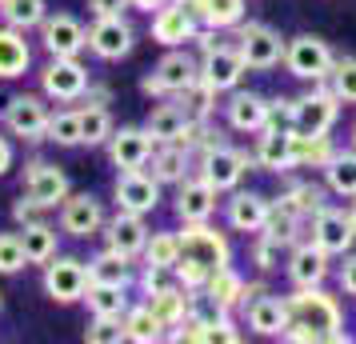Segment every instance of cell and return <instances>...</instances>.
Instances as JSON below:
<instances>
[{
  "instance_id": "39",
  "label": "cell",
  "mask_w": 356,
  "mask_h": 344,
  "mask_svg": "<svg viewBox=\"0 0 356 344\" xmlns=\"http://www.w3.org/2000/svg\"><path fill=\"white\" fill-rule=\"evenodd\" d=\"M120 252H113V248H104V252H97L92 261H88V284H120V288H129L132 284V272Z\"/></svg>"
},
{
  "instance_id": "10",
  "label": "cell",
  "mask_w": 356,
  "mask_h": 344,
  "mask_svg": "<svg viewBox=\"0 0 356 344\" xmlns=\"http://www.w3.org/2000/svg\"><path fill=\"white\" fill-rule=\"evenodd\" d=\"M308 220H312L308 240H316L328 256H344V252H353L356 224H353V213H348V208H340V204H324V208H316Z\"/></svg>"
},
{
  "instance_id": "56",
  "label": "cell",
  "mask_w": 356,
  "mask_h": 344,
  "mask_svg": "<svg viewBox=\"0 0 356 344\" xmlns=\"http://www.w3.org/2000/svg\"><path fill=\"white\" fill-rule=\"evenodd\" d=\"M348 145H353V148H356V120H353V136H348Z\"/></svg>"
},
{
  "instance_id": "32",
  "label": "cell",
  "mask_w": 356,
  "mask_h": 344,
  "mask_svg": "<svg viewBox=\"0 0 356 344\" xmlns=\"http://www.w3.org/2000/svg\"><path fill=\"white\" fill-rule=\"evenodd\" d=\"M188 8L196 13V20L204 24V28H216V33H225V28H236L244 20V0H184Z\"/></svg>"
},
{
  "instance_id": "14",
  "label": "cell",
  "mask_w": 356,
  "mask_h": 344,
  "mask_svg": "<svg viewBox=\"0 0 356 344\" xmlns=\"http://www.w3.org/2000/svg\"><path fill=\"white\" fill-rule=\"evenodd\" d=\"M225 120L232 132H244V136H257L264 124L276 120V104L260 92H248V88H232L225 100Z\"/></svg>"
},
{
  "instance_id": "20",
  "label": "cell",
  "mask_w": 356,
  "mask_h": 344,
  "mask_svg": "<svg viewBox=\"0 0 356 344\" xmlns=\"http://www.w3.org/2000/svg\"><path fill=\"white\" fill-rule=\"evenodd\" d=\"M100 236H104V248L120 252L124 261H140V252H145V245H148V224H145V216L140 213H124V208H116V213L104 220Z\"/></svg>"
},
{
  "instance_id": "51",
  "label": "cell",
  "mask_w": 356,
  "mask_h": 344,
  "mask_svg": "<svg viewBox=\"0 0 356 344\" xmlns=\"http://www.w3.org/2000/svg\"><path fill=\"white\" fill-rule=\"evenodd\" d=\"M40 213H44V204H36L29 193H20V200H13V220L17 224H33V220H40Z\"/></svg>"
},
{
  "instance_id": "54",
  "label": "cell",
  "mask_w": 356,
  "mask_h": 344,
  "mask_svg": "<svg viewBox=\"0 0 356 344\" xmlns=\"http://www.w3.org/2000/svg\"><path fill=\"white\" fill-rule=\"evenodd\" d=\"M164 4H168V0H129V8H136V13H148V17H152L156 8H164Z\"/></svg>"
},
{
  "instance_id": "47",
  "label": "cell",
  "mask_w": 356,
  "mask_h": 344,
  "mask_svg": "<svg viewBox=\"0 0 356 344\" xmlns=\"http://www.w3.org/2000/svg\"><path fill=\"white\" fill-rule=\"evenodd\" d=\"M20 268H29L20 232H0V277H17Z\"/></svg>"
},
{
  "instance_id": "49",
  "label": "cell",
  "mask_w": 356,
  "mask_h": 344,
  "mask_svg": "<svg viewBox=\"0 0 356 344\" xmlns=\"http://www.w3.org/2000/svg\"><path fill=\"white\" fill-rule=\"evenodd\" d=\"M280 256H284V245L273 240V236H264V232H257V240H252V264H257L260 272L280 268Z\"/></svg>"
},
{
  "instance_id": "29",
  "label": "cell",
  "mask_w": 356,
  "mask_h": 344,
  "mask_svg": "<svg viewBox=\"0 0 356 344\" xmlns=\"http://www.w3.org/2000/svg\"><path fill=\"white\" fill-rule=\"evenodd\" d=\"M193 164H196V156H193L184 145H177V140H164V145L152 148L148 172H152L161 184H172V188H177V184L184 181L188 172H193Z\"/></svg>"
},
{
  "instance_id": "9",
  "label": "cell",
  "mask_w": 356,
  "mask_h": 344,
  "mask_svg": "<svg viewBox=\"0 0 356 344\" xmlns=\"http://www.w3.org/2000/svg\"><path fill=\"white\" fill-rule=\"evenodd\" d=\"M180 256H193L209 272H216V268L232 264V245H228V236L212 220H196V224L180 229Z\"/></svg>"
},
{
  "instance_id": "53",
  "label": "cell",
  "mask_w": 356,
  "mask_h": 344,
  "mask_svg": "<svg viewBox=\"0 0 356 344\" xmlns=\"http://www.w3.org/2000/svg\"><path fill=\"white\" fill-rule=\"evenodd\" d=\"M13 168V145H8V136H0V177Z\"/></svg>"
},
{
  "instance_id": "52",
  "label": "cell",
  "mask_w": 356,
  "mask_h": 344,
  "mask_svg": "<svg viewBox=\"0 0 356 344\" xmlns=\"http://www.w3.org/2000/svg\"><path fill=\"white\" fill-rule=\"evenodd\" d=\"M124 8H129V0H88V13L92 17H116Z\"/></svg>"
},
{
  "instance_id": "57",
  "label": "cell",
  "mask_w": 356,
  "mask_h": 344,
  "mask_svg": "<svg viewBox=\"0 0 356 344\" xmlns=\"http://www.w3.org/2000/svg\"><path fill=\"white\" fill-rule=\"evenodd\" d=\"M0 309H4V300H0Z\"/></svg>"
},
{
  "instance_id": "27",
  "label": "cell",
  "mask_w": 356,
  "mask_h": 344,
  "mask_svg": "<svg viewBox=\"0 0 356 344\" xmlns=\"http://www.w3.org/2000/svg\"><path fill=\"white\" fill-rule=\"evenodd\" d=\"M252 293H260V284H244V277L232 268V264H225V268H216V272H209V284H204V300H209L212 309L220 312H232V309H244V300Z\"/></svg>"
},
{
  "instance_id": "28",
  "label": "cell",
  "mask_w": 356,
  "mask_h": 344,
  "mask_svg": "<svg viewBox=\"0 0 356 344\" xmlns=\"http://www.w3.org/2000/svg\"><path fill=\"white\" fill-rule=\"evenodd\" d=\"M196 296L200 293H188V288H180L177 280H168V284H161L156 293H148L145 300L152 304V312L161 316L164 332H172V328H180L184 320H188V312L196 309Z\"/></svg>"
},
{
  "instance_id": "31",
  "label": "cell",
  "mask_w": 356,
  "mask_h": 344,
  "mask_svg": "<svg viewBox=\"0 0 356 344\" xmlns=\"http://www.w3.org/2000/svg\"><path fill=\"white\" fill-rule=\"evenodd\" d=\"M188 108L180 104L177 97H164L152 113H148V120H145V129L152 132V140L156 145H164V140H180V132H184V124H188Z\"/></svg>"
},
{
  "instance_id": "12",
  "label": "cell",
  "mask_w": 356,
  "mask_h": 344,
  "mask_svg": "<svg viewBox=\"0 0 356 344\" xmlns=\"http://www.w3.org/2000/svg\"><path fill=\"white\" fill-rule=\"evenodd\" d=\"M200 28H204V24L196 20V13L184 0H168L164 8L152 13V40H156L161 49H184L188 40L200 36Z\"/></svg>"
},
{
  "instance_id": "48",
  "label": "cell",
  "mask_w": 356,
  "mask_h": 344,
  "mask_svg": "<svg viewBox=\"0 0 356 344\" xmlns=\"http://www.w3.org/2000/svg\"><path fill=\"white\" fill-rule=\"evenodd\" d=\"M172 280H177L180 288H188V293H204V284H209V268L193 256H180L177 268H172Z\"/></svg>"
},
{
  "instance_id": "18",
  "label": "cell",
  "mask_w": 356,
  "mask_h": 344,
  "mask_svg": "<svg viewBox=\"0 0 356 344\" xmlns=\"http://www.w3.org/2000/svg\"><path fill=\"white\" fill-rule=\"evenodd\" d=\"M36 33H40V44L49 56H81L88 49V28L72 13H49Z\"/></svg>"
},
{
  "instance_id": "24",
  "label": "cell",
  "mask_w": 356,
  "mask_h": 344,
  "mask_svg": "<svg viewBox=\"0 0 356 344\" xmlns=\"http://www.w3.org/2000/svg\"><path fill=\"white\" fill-rule=\"evenodd\" d=\"M257 168H264V172H292L296 164H292V124L284 120L280 124V116H276L273 124H264V129L257 132Z\"/></svg>"
},
{
  "instance_id": "22",
  "label": "cell",
  "mask_w": 356,
  "mask_h": 344,
  "mask_svg": "<svg viewBox=\"0 0 356 344\" xmlns=\"http://www.w3.org/2000/svg\"><path fill=\"white\" fill-rule=\"evenodd\" d=\"M284 272H289L292 288H316V284H324V280L332 277V256L316 240H296L289 252Z\"/></svg>"
},
{
  "instance_id": "46",
  "label": "cell",
  "mask_w": 356,
  "mask_h": 344,
  "mask_svg": "<svg viewBox=\"0 0 356 344\" xmlns=\"http://www.w3.org/2000/svg\"><path fill=\"white\" fill-rule=\"evenodd\" d=\"M88 344H124V316H92V325L84 328Z\"/></svg>"
},
{
  "instance_id": "36",
  "label": "cell",
  "mask_w": 356,
  "mask_h": 344,
  "mask_svg": "<svg viewBox=\"0 0 356 344\" xmlns=\"http://www.w3.org/2000/svg\"><path fill=\"white\" fill-rule=\"evenodd\" d=\"M113 132H116V124H113L108 104H100V100H81V145H88V148L108 145Z\"/></svg>"
},
{
  "instance_id": "16",
  "label": "cell",
  "mask_w": 356,
  "mask_h": 344,
  "mask_svg": "<svg viewBox=\"0 0 356 344\" xmlns=\"http://www.w3.org/2000/svg\"><path fill=\"white\" fill-rule=\"evenodd\" d=\"M161 188L164 184L148 172V168H129V172H120L113 184V200L116 208H124V213H140L148 216L156 204H161Z\"/></svg>"
},
{
  "instance_id": "2",
  "label": "cell",
  "mask_w": 356,
  "mask_h": 344,
  "mask_svg": "<svg viewBox=\"0 0 356 344\" xmlns=\"http://www.w3.org/2000/svg\"><path fill=\"white\" fill-rule=\"evenodd\" d=\"M289 312L296 325H305L316 332V341L328 344H348V332H344V309L332 293H324V284L316 288H296L289 296Z\"/></svg>"
},
{
  "instance_id": "3",
  "label": "cell",
  "mask_w": 356,
  "mask_h": 344,
  "mask_svg": "<svg viewBox=\"0 0 356 344\" xmlns=\"http://www.w3.org/2000/svg\"><path fill=\"white\" fill-rule=\"evenodd\" d=\"M332 65H337V52L316 33H300L284 44V68H289V76H296V81L321 84V81H328Z\"/></svg>"
},
{
  "instance_id": "19",
  "label": "cell",
  "mask_w": 356,
  "mask_h": 344,
  "mask_svg": "<svg viewBox=\"0 0 356 344\" xmlns=\"http://www.w3.org/2000/svg\"><path fill=\"white\" fill-rule=\"evenodd\" d=\"M104 148H108V161H113L116 172H129V168H148L156 140H152V132L145 124H124V129H116L108 136Z\"/></svg>"
},
{
  "instance_id": "44",
  "label": "cell",
  "mask_w": 356,
  "mask_h": 344,
  "mask_svg": "<svg viewBox=\"0 0 356 344\" xmlns=\"http://www.w3.org/2000/svg\"><path fill=\"white\" fill-rule=\"evenodd\" d=\"M44 140L60 148H76L81 145V108H60V113L49 116V129H44Z\"/></svg>"
},
{
  "instance_id": "58",
  "label": "cell",
  "mask_w": 356,
  "mask_h": 344,
  "mask_svg": "<svg viewBox=\"0 0 356 344\" xmlns=\"http://www.w3.org/2000/svg\"><path fill=\"white\" fill-rule=\"evenodd\" d=\"M0 4H4V0H0Z\"/></svg>"
},
{
  "instance_id": "8",
  "label": "cell",
  "mask_w": 356,
  "mask_h": 344,
  "mask_svg": "<svg viewBox=\"0 0 356 344\" xmlns=\"http://www.w3.org/2000/svg\"><path fill=\"white\" fill-rule=\"evenodd\" d=\"M44 296L52 304H81L84 293H88V261H76V256H52L44 264Z\"/></svg>"
},
{
  "instance_id": "42",
  "label": "cell",
  "mask_w": 356,
  "mask_h": 344,
  "mask_svg": "<svg viewBox=\"0 0 356 344\" xmlns=\"http://www.w3.org/2000/svg\"><path fill=\"white\" fill-rule=\"evenodd\" d=\"M284 204H289V208H296V213L305 216H312L316 213V208H324V204H328V184H316V181H292L289 188H284Z\"/></svg>"
},
{
  "instance_id": "41",
  "label": "cell",
  "mask_w": 356,
  "mask_h": 344,
  "mask_svg": "<svg viewBox=\"0 0 356 344\" xmlns=\"http://www.w3.org/2000/svg\"><path fill=\"white\" fill-rule=\"evenodd\" d=\"M44 17H49V0H4V4H0V20L13 24V28H20V33L40 28Z\"/></svg>"
},
{
  "instance_id": "37",
  "label": "cell",
  "mask_w": 356,
  "mask_h": 344,
  "mask_svg": "<svg viewBox=\"0 0 356 344\" xmlns=\"http://www.w3.org/2000/svg\"><path fill=\"white\" fill-rule=\"evenodd\" d=\"M337 145L328 136H308V132H296L292 129V164L296 168H324L332 161Z\"/></svg>"
},
{
  "instance_id": "40",
  "label": "cell",
  "mask_w": 356,
  "mask_h": 344,
  "mask_svg": "<svg viewBox=\"0 0 356 344\" xmlns=\"http://www.w3.org/2000/svg\"><path fill=\"white\" fill-rule=\"evenodd\" d=\"M84 304L92 316H124L129 312V288L120 284H88Z\"/></svg>"
},
{
  "instance_id": "50",
  "label": "cell",
  "mask_w": 356,
  "mask_h": 344,
  "mask_svg": "<svg viewBox=\"0 0 356 344\" xmlns=\"http://www.w3.org/2000/svg\"><path fill=\"white\" fill-rule=\"evenodd\" d=\"M337 284L344 296H356V252H344L337 268Z\"/></svg>"
},
{
  "instance_id": "55",
  "label": "cell",
  "mask_w": 356,
  "mask_h": 344,
  "mask_svg": "<svg viewBox=\"0 0 356 344\" xmlns=\"http://www.w3.org/2000/svg\"><path fill=\"white\" fill-rule=\"evenodd\" d=\"M348 213H353V224H356V197H353V204H348Z\"/></svg>"
},
{
  "instance_id": "6",
  "label": "cell",
  "mask_w": 356,
  "mask_h": 344,
  "mask_svg": "<svg viewBox=\"0 0 356 344\" xmlns=\"http://www.w3.org/2000/svg\"><path fill=\"white\" fill-rule=\"evenodd\" d=\"M284 44L289 40L264 20H241L236 24V49L252 72H268V68L284 65Z\"/></svg>"
},
{
  "instance_id": "4",
  "label": "cell",
  "mask_w": 356,
  "mask_h": 344,
  "mask_svg": "<svg viewBox=\"0 0 356 344\" xmlns=\"http://www.w3.org/2000/svg\"><path fill=\"white\" fill-rule=\"evenodd\" d=\"M252 164H257V156H248L244 148H232V145H225V140H216V145H209L196 156V172H200L216 193H232V188H241L244 172H248Z\"/></svg>"
},
{
  "instance_id": "34",
  "label": "cell",
  "mask_w": 356,
  "mask_h": 344,
  "mask_svg": "<svg viewBox=\"0 0 356 344\" xmlns=\"http://www.w3.org/2000/svg\"><path fill=\"white\" fill-rule=\"evenodd\" d=\"M124 336H129L132 344H156V341H164L168 332H164L161 316L152 312V304L140 300V304H129V312H124Z\"/></svg>"
},
{
  "instance_id": "15",
  "label": "cell",
  "mask_w": 356,
  "mask_h": 344,
  "mask_svg": "<svg viewBox=\"0 0 356 344\" xmlns=\"http://www.w3.org/2000/svg\"><path fill=\"white\" fill-rule=\"evenodd\" d=\"M244 72H248V65H244V56L236 44H212V49L200 52V81L209 84V88H216V92H232V88H241Z\"/></svg>"
},
{
  "instance_id": "21",
  "label": "cell",
  "mask_w": 356,
  "mask_h": 344,
  "mask_svg": "<svg viewBox=\"0 0 356 344\" xmlns=\"http://www.w3.org/2000/svg\"><path fill=\"white\" fill-rule=\"evenodd\" d=\"M244 325L252 328L257 336H284V328L292 325V312H289V296H276V293H252L244 300Z\"/></svg>"
},
{
  "instance_id": "13",
  "label": "cell",
  "mask_w": 356,
  "mask_h": 344,
  "mask_svg": "<svg viewBox=\"0 0 356 344\" xmlns=\"http://www.w3.org/2000/svg\"><path fill=\"white\" fill-rule=\"evenodd\" d=\"M136 49V28L129 24L124 13L116 17H97L88 24V52L100 60H124Z\"/></svg>"
},
{
  "instance_id": "43",
  "label": "cell",
  "mask_w": 356,
  "mask_h": 344,
  "mask_svg": "<svg viewBox=\"0 0 356 344\" xmlns=\"http://www.w3.org/2000/svg\"><path fill=\"white\" fill-rule=\"evenodd\" d=\"M140 261L152 264V268L172 272L180 261V232H148V245L140 252Z\"/></svg>"
},
{
  "instance_id": "7",
  "label": "cell",
  "mask_w": 356,
  "mask_h": 344,
  "mask_svg": "<svg viewBox=\"0 0 356 344\" xmlns=\"http://www.w3.org/2000/svg\"><path fill=\"white\" fill-rule=\"evenodd\" d=\"M88 84L92 76L81 65V56H49V65L40 68V92L56 104H81Z\"/></svg>"
},
{
  "instance_id": "1",
  "label": "cell",
  "mask_w": 356,
  "mask_h": 344,
  "mask_svg": "<svg viewBox=\"0 0 356 344\" xmlns=\"http://www.w3.org/2000/svg\"><path fill=\"white\" fill-rule=\"evenodd\" d=\"M273 104H276V116H284L292 129L308 132V136H328L340 120V97L332 92L328 81L312 84L300 97H280Z\"/></svg>"
},
{
  "instance_id": "23",
  "label": "cell",
  "mask_w": 356,
  "mask_h": 344,
  "mask_svg": "<svg viewBox=\"0 0 356 344\" xmlns=\"http://www.w3.org/2000/svg\"><path fill=\"white\" fill-rule=\"evenodd\" d=\"M60 213V232L76 236V240H88V236H100L104 229V204H100L92 193H68V200L56 208Z\"/></svg>"
},
{
  "instance_id": "25",
  "label": "cell",
  "mask_w": 356,
  "mask_h": 344,
  "mask_svg": "<svg viewBox=\"0 0 356 344\" xmlns=\"http://www.w3.org/2000/svg\"><path fill=\"white\" fill-rule=\"evenodd\" d=\"M216 188H212L200 172H188L184 181L177 184V216L184 220V224H196V220H212L216 216Z\"/></svg>"
},
{
  "instance_id": "45",
  "label": "cell",
  "mask_w": 356,
  "mask_h": 344,
  "mask_svg": "<svg viewBox=\"0 0 356 344\" xmlns=\"http://www.w3.org/2000/svg\"><path fill=\"white\" fill-rule=\"evenodd\" d=\"M328 84L340 97V104H356V56H337V65L328 72Z\"/></svg>"
},
{
  "instance_id": "5",
  "label": "cell",
  "mask_w": 356,
  "mask_h": 344,
  "mask_svg": "<svg viewBox=\"0 0 356 344\" xmlns=\"http://www.w3.org/2000/svg\"><path fill=\"white\" fill-rule=\"evenodd\" d=\"M196 76H200V60H196L193 52L168 49L161 60H156V68H152L145 81H140V92H145V97H156V100L180 97V92H184Z\"/></svg>"
},
{
  "instance_id": "35",
  "label": "cell",
  "mask_w": 356,
  "mask_h": 344,
  "mask_svg": "<svg viewBox=\"0 0 356 344\" xmlns=\"http://www.w3.org/2000/svg\"><path fill=\"white\" fill-rule=\"evenodd\" d=\"M56 236L60 232L52 229L49 220H33V224H20V245H24V256H29V264H44L56 256Z\"/></svg>"
},
{
  "instance_id": "33",
  "label": "cell",
  "mask_w": 356,
  "mask_h": 344,
  "mask_svg": "<svg viewBox=\"0 0 356 344\" xmlns=\"http://www.w3.org/2000/svg\"><path fill=\"white\" fill-rule=\"evenodd\" d=\"M324 172V184H328V193L332 197H344V200H353L356 197V148H337L332 152V161L321 168Z\"/></svg>"
},
{
  "instance_id": "11",
  "label": "cell",
  "mask_w": 356,
  "mask_h": 344,
  "mask_svg": "<svg viewBox=\"0 0 356 344\" xmlns=\"http://www.w3.org/2000/svg\"><path fill=\"white\" fill-rule=\"evenodd\" d=\"M49 104H44V92L36 97V92H20L4 104V129L8 136H17L24 145H36V140H44V129H49Z\"/></svg>"
},
{
  "instance_id": "30",
  "label": "cell",
  "mask_w": 356,
  "mask_h": 344,
  "mask_svg": "<svg viewBox=\"0 0 356 344\" xmlns=\"http://www.w3.org/2000/svg\"><path fill=\"white\" fill-rule=\"evenodd\" d=\"M33 68V44L20 28L0 24V81H20Z\"/></svg>"
},
{
  "instance_id": "17",
  "label": "cell",
  "mask_w": 356,
  "mask_h": 344,
  "mask_svg": "<svg viewBox=\"0 0 356 344\" xmlns=\"http://www.w3.org/2000/svg\"><path fill=\"white\" fill-rule=\"evenodd\" d=\"M24 193L36 200V204H44V208H60L72 193V184H68V172L60 164L52 161H29L24 164Z\"/></svg>"
},
{
  "instance_id": "26",
  "label": "cell",
  "mask_w": 356,
  "mask_h": 344,
  "mask_svg": "<svg viewBox=\"0 0 356 344\" xmlns=\"http://www.w3.org/2000/svg\"><path fill=\"white\" fill-rule=\"evenodd\" d=\"M268 213H273V200L260 197V193H248V188H232L225 200V220L232 232H252L257 236L264 229Z\"/></svg>"
},
{
  "instance_id": "38",
  "label": "cell",
  "mask_w": 356,
  "mask_h": 344,
  "mask_svg": "<svg viewBox=\"0 0 356 344\" xmlns=\"http://www.w3.org/2000/svg\"><path fill=\"white\" fill-rule=\"evenodd\" d=\"M300 229H305V216L296 213V208H289L284 200H273V213H268V220H264V236H273V240H280L284 248H292L296 240H300Z\"/></svg>"
}]
</instances>
